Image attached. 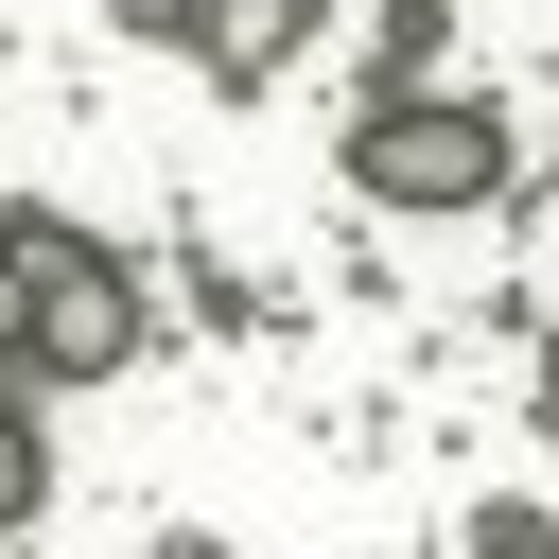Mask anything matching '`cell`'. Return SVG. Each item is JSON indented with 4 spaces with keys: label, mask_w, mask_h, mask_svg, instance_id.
<instances>
[{
    "label": "cell",
    "mask_w": 559,
    "mask_h": 559,
    "mask_svg": "<svg viewBox=\"0 0 559 559\" xmlns=\"http://www.w3.org/2000/svg\"><path fill=\"white\" fill-rule=\"evenodd\" d=\"M349 192H384V210H489L507 192V122L454 105V87H384L349 122Z\"/></svg>",
    "instance_id": "cell-2"
},
{
    "label": "cell",
    "mask_w": 559,
    "mask_h": 559,
    "mask_svg": "<svg viewBox=\"0 0 559 559\" xmlns=\"http://www.w3.org/2000/svg\"><path fill=\"white\" fill-rule=\"evenodd\" d=\"M140 349V262L87 245L70 210H0V367L17 384H105Z\"/></svg>",
    "instance_id": "cell-1"
},
{
    "label": "cell",
    "mask_w": 559,
    "mask_h": 559,
    "mask_svg": "<svg viewBox=\"0 0 559 559\" xmlns=\"http://www.w3.org/2000/svg\"><path fill=\"white\" fill-rule=\"evenodd\" d=\"M35 489H52V437H35V402L0 384V524H35Z\"/></svg>",
    "instance_id": "cell-3"
}]
</instances>
